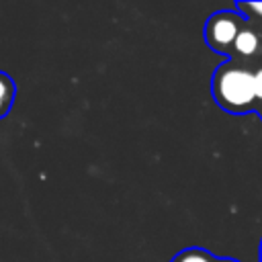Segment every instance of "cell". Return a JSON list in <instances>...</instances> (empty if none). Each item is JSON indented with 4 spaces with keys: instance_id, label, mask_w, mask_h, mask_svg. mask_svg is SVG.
I'll return each instance as SVG.
<instances>
[{
    "instance_id": "obj_3",
    "label": "cell",
    "mask_w": 262,
    "mask_h": 262,
    "mask_svg": "<svg viewBox=\"0 0 262 262\" xmlns=\"http://www.w3.org/2000/svg\"><path fill=\"white\" fill-rule=\"evenodd\" d=\"M14 96H16L14 80L6 72H0V119H4L10 113L14 104Z\"/></svg>"
},
{
    "instance_id": "obj_1",
    "label": "cell",
    "mask_w": 262,
    "mask_h": 262,
    "mask_svg": "<svg viewBox=\"0 0 262 262\" xmlns=\"http://www.w3.org/2000/svg\"><path fill=\"white\" fill-rule=\"evenodd\" d=\"M213 100L229 115L256 113V82L254 63H242L235 59H225L211 78Z\"/></svg>"
},
{
    "instance_id": "obj_7",
    "label": "cell",
    "mask_w": 262,
    "mask_h": 262,
    "mask_svg": "<svg viewBox=\"0 0 262 262\" xmlns=\"http://www.w3.org/2000/svg\"><path fill=\"white\" fill-rule=\"evenodd\" d=\"M215 262H239V260H235V258H215Z\"/></svg>"
},
{
    "instance_id": "obj_5",
    "label": "cell",
    "mask_w": 262,
    "mask_h": 262,
    "mask_svg": "<svg viewBox=\"0 0 262 262\" xmlns=\"http://www.w3.org/2000/svg\"><path fill=\"white\" fill-rule=\"evenodd\" d=\"M235 10L248 18V20H254V23H260L262 25V2H235Z\"/></svg>"
},
{
    "instance_id": "obj_2",
    "label": "cell",
    "mask_w": 262,
    "mask_h": 262,
    "mask_svg": "<svg viewBox=\"0 0 262 262\" xmlns=\"http://www.w3.org/2000/svg\"><path fill=\"white\" fill-rule=\"evenodd\" d=\"M244 27H246V18L235 8L233 10H217L207 18L203 37L211 51L221 53L229 59L233 43Z\"/></svg>"
},
{
    "instance_id": "obj_6",
    "label": "cell",
    "mask_w": 262,
    "mask_h": 262,
    "mask_svg": "<svg viewBox=\"0 0 262 262\" xmlns=\"http://www.w3.org/2000/svg\"><path fill=\"white\" fill-rule=\"evenodd\" d=\"M254 82H256V98H258L256 115L262 119V59L254 63Z\"/></svg>"
},
{
    "instance_id": "obj_8",
    "label": "cell",
    "mask_w": 262,
    "mask_h": 262,
    "mask_svg": "<svg viewBox=\"0 0 262 262\" xmlns=\"http://www.w3.org/2000/svg\"><path fill=\"white\" fill-rule=\"evenodd\" d=\"M258 256H260V262H262V239H260V252H258Z\"/></svg>"
},
{
    "instance_id": "obj_4",
    "label": "cell",
    "mask_w": 262,
    "mask_h": 262,
    "mask_svg": "<svg viewBox=\"0 0 262 262\" xmlns=\"http://www.w3.org/2000/svg\"><path fill=\"white\" fill-rule=\"evenodd\" d=\"M215 258L217 256L211 254L209 250L199 248V246H192V248H184L178 254H174L170 262H215Z\"/></svg>"
}]
</instances>
